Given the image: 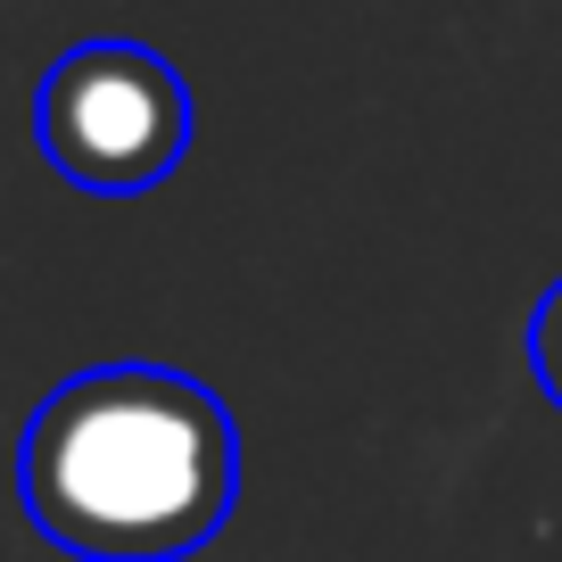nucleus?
<instances>
[{
  "mask_svg": "<svg viewBox=\"0 0 562 562\" xmlns=\"http://www.w3.org/2000/svg\"><path fill=\"white\" fill-rule=\"evenodd\" d=\"M34 140L75 191L140 199L191 149V83L149 42H83L42 75Z\"/></svg>",
  "mask_w": 562,
  "mask_h": 562,
  "instance_id": "2",
  "label": "nucleus"
},
{
  "mask_svg": "<svg viewBox=\"0 0 562 562\" xmlns=\"http://www.w3.org/2000/svg\"><path fill=\"white\" fill-rule=\"evenodd\" d=\"M529 364H538V389L562 405V281L538 299V315H529Z\"/></svg>",
  "mask_w": 562,
  "mask_h": 562,
  "instance_id": "3",
  "label": "nucleus"
},
{
  "mask_svg": "<svg viewBox=\"0 0 562 562\" xmlns=\"http://www.w3.org/2000/svg\"><path fill=\"white\" fill-rule=\"evenodd\" d=\"M18 496L83 562H182L232 521L240 430L224 397L166 364H91L34 405Z\"/></svg>",
  "mask_w": 562,
  "mask_h": 562,
  "instance_id": "1",
  "label": "nucleus"
}]
</instances>
